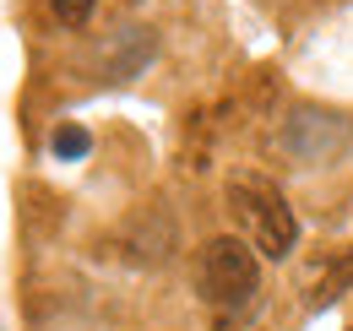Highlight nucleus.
I'll return each mask as SVG.
<instances>
[{"instance_id": "obj_1", "label": "nucleus", "mask_w": 353, "mask_h": 331, "mask_svg": "<svg viewBox=\"0 0 353 331\" xmlns=\"http://www.w3.org/2000/svg\"><path fill=\"white\" fill-rule=\"evenodd\" d=\"M228 212L245 228L239 239L256 250V255H266V261H288L294 255V245H299V217H294L288 196L266 174H234L228 179Z\"/></svg>"}, {"instance_id": "obj_4", "label": "nucleus", "mask_w": 353, "mask_h": 331, "mask_svg": "<svg viewBox=\"0 0 353 331\" xmlns=\"http://www.w3.org/2000/svg\"><path fill=\"white\" fill-rule=\"evenodd\" d=\"M49 147H54V158H88L92 136L82 130V125H60V130L49 136Z\"/></svg>"}, {"instance_id": "obj_5", "label": "nucleus", "mask_w": 353, "mask_h": 331, "mask_svg": "<svg viewBox=\"0 0 353 331\" xmlns=\"http://www.w3.org/2000/svg\"><path fill=\"white\" fill-rule=\"evenodd\" d=\"M92 6H98V0H49V17H54L60 28H82L92 17Z\"/></svg>"}, {"instance_id": "obj_2", "label": "nucleus", "mask_w": 353, "mask_h": 331, "mask_svg": "<svg viewBox=\"0 0 353 331\" xmlns=\"http://www.w3.org/2000/svg\"><path fill=\"white\" fill-rule=\"evenodd\" d=\"M196 288L218 315H245L261 293V255L245 245L239 234H218L201 245L196 261Z\"/></svg>"}, {"instance_id": "obj_3", "label": "nucleus", "mask_w": 353, "mask_h": 331, "mask_svg": "<svg viewBox=\"0 0 353 331\" xmlns=\"http://www.w3.org/2000/svg\"><path fill=\"white\" fill-rule=\"evenodd\" d=\"M353 288V250H343L332 266H326V277H321V288H315V304H332L337 293Z\"/></svg>"}, {"instance_id": "obj_6", "label": "nucleus", "mask_w": 353, "mask_h": 331, "mask_svg": "<svg viewBox=\"0 0 353 331\" xmlns=\"http://www.w3.org/2000/svg\"><path fill=\"white\" fill-rule=\"evenodd\" d=\"M348 331H353V326H348Z\"/></svg>"}]
</instances>
